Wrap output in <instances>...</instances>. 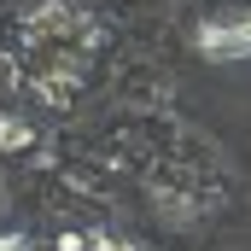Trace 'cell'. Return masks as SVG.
Returning a JSON list of instances; mask_svg holds the SVG:
<instances>
[{
  "mask_svg": "<svg viewBox=\"0 0 251 251\" xmlns=\"http://www.w3.org/2000/svg\"><path fill=\"white\" fill-rule=\"evenodd\" d=\"M193 47L216 64H234V59H251V12H222V18H204L193 29Z\"/></svg>",
  "mask_w": 251,
  "mask_h": 251,
  "instance_id": "6da1fadb",
  "label": "cell"
},
{
  "mask_svg": "<svg viewBox=\"0 0 251 251\" xmlns=\"http://www.w3.org/2000/svg\"><path fill=\"white\" fill-rule=\"evenodd\" d=\"M35 140V123L18 117V111H0V152H24Z\"/></svg>",
  "mask_w": 251,
  "mask_h": 251,
  "instance_id": "7a4b0ae2",
  "label": "cell"
},
{
  "mask_svg": "<svg viewBox=\"0 0 251 251\" xmlns=\"http://www.w3.org/2000/svg\"><path fill=\"white\" fill-rule=\"evenodd\" d=\"M12 82H18V64H12V53L0 47V88H12Z\"/></svg>",
  "mask_w": 251,
  "mask_h": 251,
  "instance_id": "3957f363",
  "label": "cell"
},
{
  "mask_svg": "<svg viewBox=\"0 0 251 251\" xmlns=\"http://www.w3.org/2000/svg\"><path fill=\"white\" fill-rule=\"evenodd\" d=\"M0 251H29V234H0Z\"/></svg>",
  "mask_w": 251,
  "mask_h": 251,
  "instance_id": "277c9868",
  "label": "cell"
},
{
  "mask_svg": "<svg viewBox=\"0 0 251 251\" xmlns=\"http://www.w3.org/2000/svg\"><path fill=\"white\" fill-rule=\"evenodd\" d=\"M59 251H88V240L82 234H59Z\"/></svg>",
  "mask_w": 251,
  "mask_h": 251,
  "instance_id": "5b68a950",
  "label": "cell"
}]
</instances>
